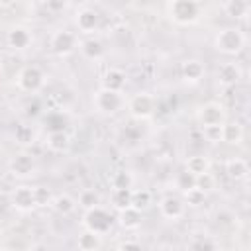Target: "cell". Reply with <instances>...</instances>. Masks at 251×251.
<instances>
[{"mask_svg": "<svg viewBox=\"0 0 251 251\" xmlns=\"http://www.w3.org/2000/svg\"><path fill=\"white\" fill-rule=\"evenodd\" d=\"M82 224H84V227H86L88 231H94V233H98V235H104V233H108V231L112 229V226H114V216H112L106 208H102V206L98 204V206H94V208L84 210Z\"/></svg>", "mask_w": 251, "mask_h": 251, "instance_id": "obj_1", "label": "cell"}, {"mask_svg": "<svg viewBox=\"0 0 251 251\" xmlns=\"http://www.w3.org/2000/svg\"><path fill=\"white\" fill-rule=\"evenodd\" d=\"M214 43H216V49L220 53H224V55H237L245 47V35L237 27H224L222 31H218Z\"/></svg>", "mask_w": 251, "mask_h": 251, "instance_id": "obj_2", "label": "cell"}, {"mask_svg": "<svg viewBox=\"0 0 251 251\" xmlns=\"http://www.w3.org/2000/svg\"><path fill=\"white\" fill-rule=\"evenodd\" d=\"M200 14V6L196 0H171L169 2V16L173 18V22L186 25L198 20Z\"/></svg>", "mask_w": 251, "mask_h": 251, "instance_id": "obj_3", "label": "cell"}, {"mask_svg": "<svg viewBox=\"0 0 251 251\" xmlns=\"http://www.w3.org/2000/svg\"><path fill=\"white\" fill-rule=\"evenodd\" d=\"M124 102L126 100H124L122 92L108 90V88H102V86L92 94V104L100 114H116L118 110L124 108Z\"/></svg>", "mask_w": 251, "mask_h": 251, "instance_id": "obj_4", "label": "cell"}, {"mask_svg": "<svg viewBox=\"0 0 251 251\" xmlns=\"http://www.w3.org/2000/svg\"><path fill=\"white\" fill-rule=\"evenodd\" d=\"M18 88L24 92H37L41 90V86L45 84V73L37 67V65H25L20 69L18 76H16Z\"/></svg>", "mask_w": 251, "mask_h": 251, "instance_id": "obj_5", "label": "cell"}, {"mask_svg": "<svg viewBox=\"0 0 251 251\" xmlns=\"http://www.w3.org/2000/svg\"><path fill=\"white\" fill-rule=\"evenodd\" d=\"M155 98L149 92H137L127 100V110L135 120H147L155 114Z\"/></svg>", "mask_w": 251, "mask_h": 251, "instance_id": "obj_6", "label": "cell"}, {"mask_svg": "<svg viewBox=\"0 0 251 251\" xmlns=\"http://www.w3.org/2000/svg\"><path fill=\"white\" fill-rule=\"evenodd\" d=\"M49 47H51V51H53L55 55L67 57V55H71V53L78 47V39H76V35H75L73 31H69V29H59V31H55V33L51 35Z\"/></svg>", "mask_w": 251, "mask_h": 251, "instance_id": "obj_7", "label": "cell"}, {"mask_svg": "<svg viewBox=\"0 0 251 251\" xmlns=\"http://www.w3.org/2000/svg\"><path fill=\"white\" fill-rule=\"evenodd\" d=\"M10 204L18 210V212H31L33 208H37V202H35V192L31 186H16L12 192H10Z\"/></svg>", "mask_w": 251, "mask_h": 251, "instance_id": "obj_8", "label": "cell"}, {"mask_svg": "<svg viewBox=\"0 0 251 251\" xmlns=\"http://www.w3.org/2000/svg\"><path fill=\"white\" fill-rule=\"evenodd\" d=\"M218 84L224 86V88H231L235 84H239V80L243 78V69L239 63L235 61H227V63H222L220 69H218Z\"/></svg>", "mask_w": 251, "mask_h": 251, "instance_id": "obj_9", "label": "cell"}, {"mask_svg": "<svg viewBox=\"0 0 251 251\" xmlns=\"http://www.w3.org/2000/svg\"><path fill=\"white\" fill-rule=\"evenodd\" d=\"M226 110L220 102H208L200 108L198 112V122H200V127L202 126H222L226 122Z\"/></svg>", "mask_w": 251, "mask_h": 251, "instance_id": "obj_10", "label": "cell"}, {"mask_svg": "<svg viewBox=\"0 0 251 251\" xmlns=\"http://www.w3.org/2000/svg\"><path fill=\"white\" fill-rule=\"evenodd\" d=\"M184 206L186 204L182 202V198L169 194V196L161 198V202H159V214L163 218H167V220H178L184 214Z\"/></svg>", "mask_w": 251, "mask_h": 251, "instance_id": "obj_11", "label": "cell"}, {"mask_svg": "<svg viewBox=\"0 0 251 251\" xmlns=\"http://www.w3.org/2000/svg\"><path fill=\"white\" fill-rule=\"evenodd\" d=\"M8 169H10V173H12L14 176H29V175H33V171H35V161H33V157L27 155V153H18V155H14V157L10 159Z\"/></svg>", "mask_w": 251, "mask_h": 251, "instance_id": "obj_12", "label": "cell"}, {"mask_svg": "<svg viewBox=\"0 0 251 251\" xmlns=\"http://www.w3.org/2000/svg\"><path fill=\"white\" fill-rule=\"evenodd\" d=\"M75 22H76L78 31L88 35V33H94V31L98 29V25H100V16H98V12L92 10V8H82V10L76 14Z\"/></svg>", "mask_w": 251, "mask_h": 251, "instance_id": "obj_13", "label": "cell"}, {"mask_svg": "<svg viewBox=\"0 0 251 251\" xmlns=\"http://www.w3.org/2000/svg\"><path fill=\"white\" fill-rule=\"evenodd\" d=\"M126 82H127L126 73H124L122 69H116V67L108 69V71L102 75V78H100V86H102V88L116 90V92H122L124 86H126Z\"/></svg>", "mask_w": 251, "mask_h": 251, "instance_id": "obj_14", "label": "cell"}, {"mask_svg": "<svg viewBox=\"0 0 251 251\" xmlns=\"http://www.w3.org/2000/svg\"><path fill=\"white\" fill-rule=\"evenodd\" d=\"M204 73H206V67L200 59H186L182 65H180V75L186 82H198L204 78Z\"/></svg>", "mask_w": 251, "mask_h": 251, "instance_id": "obj_15", "label": "cell"}, {"mask_svg": "<svg viewBox=\"0 0 251 251\" xmlns=\"http://www.w3.org/2000/svg\"><path fill=\"white\" fill-rule=\"evenodd\" d=\"M78 49L88 61H100L104 57V45L96 37H84L82 41H78Z\"/></svg>", "mask_w": 251, "mask_h": 251, "instance_id": "obj_16", "label": "cell"}, {"mask_svg": "<svg viewBox=\"0 0 251 251\" xmlns=\"http://www.w3.org/2000/svg\"><path fill=\"white\" fill-rule=\"evenodd\" d=\"M8 45L16 51H22V49H27L31 45V33L22 27V25H14L10 31H8Z\"/></svg>", "mask_w": 251, "mask_h": 251, "instance_id": "obj_17", "label": "cell"}, {"mask_svg": "<svg viewBox=\"0 0 251 251\" xmlns=\"http://www.w3.org/2000/svg\"><path fill=\"white\" fill-rule=\"evenodd\" d=\"M41 122L45 126V131L47 133L49 131H65L67 126H69L67 116L63 112H59V110H51L47 114H41Z\"/></svg>", "mask_w": 251, "mask_h": 251, "instance_id": "obj_18", "label": "cell"}, {"mask_svg": "<svg viewBox=\"0 0 251 251\" xmlns=\"http://www.w3.org/2000/svg\"><path fill=\"white\" fill-rule=\"evenodd\" d=\"M226 175L231 178V180H243L247 178L249 175V165L245 159L241 157H231L226 161Z\"/></svg>", "mask_w": 251, "mask_h": 251, "instance_id": "obj_19", "label": "cell"}, {"mask_svg": "<svg viewBox=\"0 0 251 251\" xmlns=\"http://www.w3.org/2000/svg\"><path fill=\"white\" fill-rule=\"evenodd\" d=\"M222 141L229 145H239L243 141V127L239 122H224L222 124Z\"/></svg>", "mask_w": 251, "mask_h": 251, "instance_id": "obj_20", "label": "cell"}, {"mask_svg": "<svg viewBox=\"0 0 251 251\" xmlns=\"http://www.w3.org/2000/svg\"><path fill=\"white\" fill-rule=\"evenodd\" d=\"M45 145L47 149H51L53 153H63L69 149L71 145V137L67 131H49L45 137Z\"/></svg>", "mask_w": 251, "mask_h": 251, "instance_id": "obj_21", "label": "cell"}, {"mask_svg": "<svg viewBox=\"0 0 251 251\" xmlns=\"http://www.w3.org/2000/svg\"><path fill=\"white\" fill-rule=\"evenodd\" d=\"M141 210L133 208V206H127L124 210H120V216H118V222L124 229H137L141 226Z\"/></svg>", "mask_w": 251, "mask_h": 251, "instance_id": "obj_22", "label": "cell"}, {"mask_svg": "<svg viewBox=\"0 0 251 251\" xmlns=\"http://www.w3.org/2000/svg\"><path fill=\"white\" fill-rule=\"evenodd\" d=\"M226 16L233 20H245L249 16V2L247 0H226L224 2Z\"/></svg>", "mask_w": 251, "mask_h": 251, "instance_id": "obj_23", "label": "cell"}, {"mask_svg": "<svg viewBox=\"0 0 251 251\" xmlns=\"http://www.w3.org/2000/svg\"><path fill=\"white\" fill-rule=\"evenodd\" d=\"M51 208H53L57 214H61V216H69V214L75 212L76 200H75L71 194H57V196H53V200H51Z\"/></svg>", "mask_w": 251, "mask_h": 251, "instance_id": "obj_24", "label": "cell"}, {"mask_svg": "<svg viewBox=\"0 0 251 251\" xmlns=\"http://www.w3.org/2000/svg\"><path fill=\"white\" fill-rule=\"evenodd\" d=\"M76 247L80 251H98L102 247V235L94 233V231H82L76 239Z\"/></svg>", "mask_w": 251, "mask_h": 251, "instance_id": "obj_25", "label": "cell"}, {"mask_svg": "<svg viewBox=\"0 0 251 251\" xmlns=\"http://www.w3.org/2000/svg\"><path fill=\"white\" fill-rule=\"evenodd\" d=\"M110 202H112L114 210H118V212L131 206V188H112Z\"/></svg>", "mask_w": 251, "mask_h": 251, "instance_id": "obj_26", "label": "cell"}, {"mask_svg": "<svg viewBox=\"0 0 251 251\" xmlns=\"http://www.w3.org/2000/svg\"><path fill=\"white\" fill-rule=\"evenodd\" d=\"M188 249H196V251H212L218 249V241L212 239L206 233H196L192 235V239L188 241Z\"/></svg>", "mask_w": 251, "mask_h": 251, "instance_id": "obj_27", "label": "cell"}, {"mask_svg": "<svg viewBox=\"0 0 251 251\" xmlns=\"http://www.w3.org/2000/svg\"><path fill=\"white\" fill-rule=\"evenodd\" d=\"M153 204V194L147 188H139V190H131V206L137 210H147Z\"/></svg>", "mask_w": 251, "mask_h": 251, "instance_id": "obj_28", "label": "cell"}, {"mask_svg": "<svg viewBox=\"0 0 251 251\" xmlns=\"http://www.w3.org/2000/svg\"><path fill=\"white\" fill-rule=\"evenodd\" d=\"M184 169L190 171V173H194V175H202V173L210 171V161L204 155H190L186 159V167Z\"/></svg>", "mask_w": 251, "mask_h": 251, "instance_id": "obj_29", "label": "cell"}, {"mask_svg": "<svg viewBox=\"0 0 251 251\" xmlns=\"http://www.w3.org/2000/svg\"><path fill=\"white\" fill-rule=\"evenodd\" d=\"M182 202L188 204V206H194V208L196 206H202L206 202V192L200 190L198 186H192V188H188V190L182 192Z\"/></svg>", "mask_w": 251, "mask_h": 251, "instance_id": "obj_30", "label": "cell"}, {"mask_svg": "<svg viewBox=\"0 0 251 251\" xmlns=\"http://www.w3.org/2000/svg\"><path fill=\"white\" fill-rule=\"evenodd\" d=\"M100 204V194L94 190V188H84L80 194H78V206L82 210H88V208H94Z\"/></svg>", "mask_w": 251, "mask_h": 251, "instance_id": "obj_31", "label": "cell"}, {"mask_svg": "<svg viewBox=\"0 0 251 251\" xmlns=\"http://www.w3.org/2000/svg\"><path fill=\"white\" fill-rule=\"evenodd\" d=\"M175 186H176L180 192H184V190L196 186V175L190 173V171H186V169L180 171V173H176V176H175Z\"/></svg>", "mask_w": 251, "mask_h": 251, "instance_id": "obj_32", "label": "cell"}, {"mask_svg": "<svg viewBox=\"0 0 251 251\" xmlns=\"http://www.w3.org/2000/svg\"><path fill=\"white\" fill-rule=\"evenodd\" d=\"M112 188H131L133 186V176L129 171H116L110 178Z\"/></svg>", "mask_w": 251, "mask_h": 251, "instance_id": "obj_33", "label": "cell"}, {"mask_svg": "<svg viewBox=\"0 0 251 251\" xmlns=\"http://www.w3.org/2000/svg\"><path fill=\"white\" fill-rule=\"evenodd\" d=\"M196 186L200 190H204V192H210V190L216 188V176L210 171H206L202 175H196Z\"/></svg>", "mask_w": 251, "mask_h": 251, "instance_id": "obj_34", "label": "cell"}, {"mask_svg": "<svg viewBox=\"0 0 251 251\" xmlns=\"http://www.w3.org/2000/svg\"><path fill=\"white\" fill-rule=\"evenodd\" d=\"M14 135H16V141L22 143V145H27V143L33 141V129H31L29 126H24V124H20V126L16 127Z\"/></svg>", "mask_w": 251, "mask_h": 251, "instance_id": "obj_35", "label": "cell"}, {"mask_svg": "<svg viewBox=\"0 0 251 251\" xmlns=\"http://www.w3.org/2000/svg\"><path fill=\"white\" fill-rule=\"evenodd\" d=\"M202 135L210 143H220L222 141V126H202Z\"/></svg>", "mask_w": 251, "mask_h": 251, "instance_id": "obj_36", "label": "cell"}, {"mask_svg": "<svg viewBox=\"0 0 251 251\" xmlns=\"http://www.w3.org/2000/svg\"><path fill=\"white\" fill-rule=\"evenodd\" d=\"M33 192H35V202H37V206H51L53 194L49 192V188H45V186H35Z\"/></svg>", "mask_w": 251, "mask_h": 251, "instance_id": "obj_37", "label": "cell"}, {"mask_svg": "<svg viewBox=\"0 0 251 251\" xmlns=\"http://www.w3.org/2000/svg\"><path fill=\"white\" fill-rule=\"evenodd\" d=\"M43 6L51 14H59L69 6V0H43Z\"/></svg>", "mask_w": 251, "mask_h": 251, "instance_id": "obj_38", "label": "cell"}, {"mask_svg": "<svg viewBox=\"0 0 251 251\" xmlns=\"http://www.w3.org/2000/svg\"><path fill=\"white\" fill-rule=\"evenodd\" d=\"M25 114H27L29 118H37V116H41V102H39L37 98H33V100L25 106Z\"/></svg>", "mask_w": 251, "mask_h": 251, "instance_id": "obj_39", "label": "cell"}, {"mask_svg": "<svg viewBox=\"0 0 251 251\" xmlns=\"http://www.w3.org/2000/svg\"><path fill=\"white\" fill-rule=\"evenodd\" d=\"M120 249H141V243L139 241H124L118 245Z\"/></svg>", "mask_w": 251, "mask_h": 251, "instance_id": "obj_40", "label": "cell"}, {"mask_svg": "<svg viewBox=\"0 0 251 251\" xmlns=\"http://www.w3.org/2000/svg\"><path fill=\"white\" fill-rule=\"evenodd\" d=\"M14 2H16V0H0V6H2V8H6V6H12Z\"/></svg>", "mask_w": 251, "mask_h": 251, "instance_id": "obj_41", "label": "cell"}, {"mask_svg": "<svg viewBox=\"0 0 251 251\" xmlns=\"http://www.w3.org/2000/svg\"><path fill=\"white\" fill-rule=\"evenodd\" d=\"M0 69H2V55H0Z\"/></svg>", "mask_w": 251, "mask_h": 251, "instance_id": "obj_42", "label": "cell"}]
</instances>
